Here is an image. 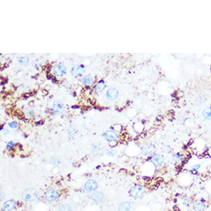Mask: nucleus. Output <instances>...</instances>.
Masks as SVG:
<instances>
[{
  "label": "nucleus",
  "instance_id": "1",
  "mask_svg": "<svg viewBox=\"0 0 211 211\" xmlns=\"http://www.w3.org/2000/svg\"><path fill=\"white\" fill-rule=\"evenodd\" d=\"M38 197L36 190L32 188H29L25 190L22 194V198L23 200L27 202H32L35 201Z\"/></svg>",
  "mask_w": 211,
  "mask_h": 211
},
{
  "label": "nucleus",
  "instance_id": "2",
  "mask_svg": "<svg viewBox=\"0 0 211 211\" xmlns=\"http://www.w3.org/2000/svg\"><path fill=\"white\" fill-rule=\"evenodd\" d=\"M129 194L131 197L134 198H140L144 195V188L141 185H135L130 189Z\"/></svg>",
  "mask_w": 211,
  "mask_h": 211
},
{
  "label": "nucleus",
  "instance_id": "3",
  "mask_svg": "<svg viewBox=\"0 0 211 211\" xmlns=\"http://www.w3.org/2000/svg\"><path fill=\"white\" fill-rule=\"evenodd\" d=\"M141 151L143 155L150 156L153 155L156 151L155 145L151 143H145L141 147Z\"/></svg>",
  "mask_w": 211,
  "mask_h": 211
},
{
  "label": "nucleus",
  "instance_id": "4",
  "mask_svg": "<svg viewBox=\"0 0 211 211\" xmlns=\"http://www.w3.org/2000/svg\"><path fill=\"white\" fill-rule=\"evenodd\" d=\"M150 162L154 164L155 167H160L164 162V157L160 154H154L150 158Z\"/></svg>",
  "mask_w": 211,
  "mask_h": 211
},
{
  "label": "nucleus",
  "instance_id": "5",
  "mask_svg": "<svg viewBox=\"0 0 211 211\" xmlns=\"http://www.w3.org/2000/svg\"><path fill=\"white\" fill-rule=\"evenodd\" d=\"M59 196L58 192L54 189H50L47 191L45 194V198L48 201H53L58 198Z\"/></svg>",
  "mask_w": 211,
  "mask_h": 211
},
{
  "label": "nucleus",
  "instance_id": "6",
  "mask_svg": "<svg viewBox=\"0 0 211 211\" xmlns=\"http://www.w3.org/2000/svg\"><path fill=\"white\" fill-rule=\"evenodd\" d=\"M104 137L106 141L108 142H113L117 141L118 136L117 134L113 130H108L104 134Z\"/></svg>",
  "mask_w": 211,
  "mask_h": 211
},
{
  "label": "nucleus",
  "instance_id": "7",
  "mask_svg": "<svg viewBox=\"0 0 211 211\" xmlns=\"http://www.w3.org/2000/svg\"><path fill=\"white\" fill-rule=\"evenodd\" d=\"M53 73L57 76H61L66 73V67L63 64L58 65L54 67Z\"/></svg>",
  "mask_w": 211,
  "mask_h": 211
},
{
  "label": "nucleus",
  "instance_id": "8",
  "mask_svg": "<svg viewBox=\"0 0 211 211\" xmlns=\"http://www.w3.org/2000/svg\"><path fill=\"white\" fill-rule=\"evenodd\" d=\"M97 187V183L95 180H90L86 182L85 185V188L86 190L88 191H93L95 190Z\"/></svg>",
  "mask_w": 211,
  "mask_h": 211
},
{
  "label": "nucleus",
  "instance_id": "9",
  "mask_svg": "<svg viewBox=\"0 0 211 211\" xmlns=\"http://www.w3.org/2000/svg\"><path fill=\"white\" fill-rule=\"evenodd\" d=\"M118 91L116 88H110L107 92V96L109 100H114L118 96Z\"/></svg>",
  "mask_w": 211,
  "mask_h": 211
},
{
  "label": "nucleus",
  "instance_id": "10",
  "mask_svg": "<svg viewBox=\"0 0 211 211\" xmlns=\"http://www.w3.org/2000/svg\"><path fill=\"white\" fill-rule=\"evenodd\" d=\"M63 106L61 102H55L53 105L52 111L54 113L59 114L63 112Z\"/></svg>",
  "mask_w": 211,
  "mask_h": 211
},
{
  "label": "nucleus",
  "instance_id": "11",
  "mask_svg": "<svg viewBox=\"0 0 211 211\" xmlns=\"http://www.w3.org/2000/svg\"><path fill=\"white\" fill-rule=\"evenodd\" d=\"M14 206L15 203L13 201H7L4 204L3 210L4 211H11L14 208Z\"/></svg>",
  "mask_w": 211,
  "mask_h": 211
},
{
  "label": "nucleus",
  "instance_id": "12",
  "mask_svg": "<svg viewBox=\"0 0 211 211\" xmlns=\"http://www.w3.org/2000/svg\"><path fill=\"white\" fill-rule=\"evenodd\" d=\"M103 194L100 192H96L92 195V199L94 201H95V202L100 203L103 200Z\"/></svg>",
  "mask_w": 211,
  "mask_h": 211
},
{
  "label": "nucleus",
  "instance_id": "13",
  "mask_svg": "<svg viewBox=\"0 0 211 211\" xmlns=\"http://www.w3.org/2000/svg\"><path fill=\"white\" fill-rule=\"evenodd\" d=\"M131 205L128 202H123L120 204L118 208V211H130Z\"/></svg>",
  "mask_w": 211,
  "mask_h": 211
},
{
  "label": "nucleus",
  "instance_id": "14",
  "mask_svg": "<svg viewBox=\"0 0 211 211\" xmlns=\"http://www.w3.org/2000/svg\"><path fill=\"white\" fill-rule=\"evenodd\" d=\"M205 208V205L201 202H197L194 205V210L195 211H204Z\"/></svg>",
  "mask_w": 211,
  "mask_h": 211
},
{
  "label": "nucleus",
  "instance_id": "15",
  "mask_svg": "<svg viewBox=\"0 0 211 211\" xmlns=\"http://www.w3.org/2000/svg\"><path fill=\"white\" fill-rule=\"evenodd\" d=\"M203 114L204 118L207 120H211V108H207L203 112Z\"/></svg>",
  "mask_w": 211,
  "mask_h": 211
},
{
  "label": "nucleus",
  "instance_id": "16",
  "mask_svg": "<svg viewBox=\"0 0 211 211\" xmlns=\"http://www.w3.org/2000/svg\"><path fill=\"white\" fill-rule=\"evenodd\" d=\"M182 159H183V155L179 153L175 154L173 156V160L176 163H180L182 161Z\"/></svg>",
  "mask_w": 211,
  "mask_h": 211
},
{
  "label": "nucleus",
  "instance_id": "17",
  "mask_svg": "<svg viewBox=\"0 0 211 211\" xmlns=\"http://www.w3.org/2000/svg\"><path fill=\"white\" fill-rule=\"evenodd\" d=\"M105 84L103 81H100L98 83V84L96 86V90L98 92H101L105 88Z\"/></svg>",
  "mask_w": 211,
  "mask_h": 211
},
{
  "label": "nucleus",
  "instance_id": "18",
  "mask_svg": "<svg viewBox=\"0 0 211 211\" xmlns=\"http://www.w3.org/2000/svg\"><path fill=\"white\" fill-rule=\"evenodd\" d=\"M92 77L91 75H86L83 78L82 81L86 84L90 85L92 82Z\"/></svg>",
  "mask_w": 211,
  "mask_h": 211
},
{
  "label": "nucleus",
  "instance_id": "19",
  "mask_svg": "<svg viewBox=\"0 0 211 211\" xmlns=\"http://www.w3.org/2000/svg\"><path fill=\"white\" fill-rule=\"evenodd\" d=\"M59 211H73L72 209L69 204H64L61 205L59 208Z\"/></svg>",
  "mask_w": 211,
  "mask_h": 211
},
{
  "label": "nucleus",
  "instance_id": "20",
  "mask_svg": "<svg viewBox=\"0 0 211 211\" xmlns=\"http://www.w3.org/2000/svg\"><path fill=\"white\" fill-rule=\"evenodd\" d=\"M28 61H29V59L26 56L22 57L19 60V63L22 65H26L28 63Z\"/></svg>",
  "mask_w": 211,
  "mask_h": 211
},
{
  "label": "nucleus",
  "instance_id": "21",
  "mask_svg": "<svg viewBox=\"0 0 211 211\" xmlns=\"http://www.w3.org/2000/svg\"><path fill=\"white\" fill-rule=\"evenodd\" d=\"M73 72L74 74H77L79 75V74H80L84 72V70L82 68H81V67H76V68L74 69V70H73Z\"/></svg>",
  "mask_w": 211,
  "mask_h": 211
},
{
  "label": "nucleus",
  "instance_id": "22",
  "mask_svg": "<svg viewBox=\"0 0 211 211\" xmlns=\"http://www.w3.org/2000/svg\"><path fill=\"white\" fill-rule=\"evenodd\" d=\"M201 165L200 164H196L192 166V171H197V170L200 168Z\"/></svg>",
  "mask_w": 211,
  "mask_h": 211
},
{
  "label": "nucleus",
  "instance_id": "23",
  "mask_svg": "<svg viewBox=\"0 0 211 211\" xmlns=\"http://www.w3.org/2000/svg\"><path fill=\"white\" fill-rule=\"evenodd\" d=\"M9 126L11 128H15L17 127L18 124L17 123H16L15 122H11V123H9Z\"/></svg>",
  "mask_w": 211,
  "mask_h": 211
},
{
  "label": "nucleus",
  "instance_id": "24",
  "mask_svg": "<svg viewBox=\"0 0 211 211\" xmlns=\"http://www.w3.org/2000/svg\"><path fill=\"white\" fill-rule=\"evenodd\" d=\"M116 151H114V150H112V151H109L108 153H107L108 155L112 156H114V155H116Z\"/></svg>",
  "mask_w": 211,
  "mask_h": 211
},
{
  "label": "nucleus",
  "instance_id": "25",
  "mask_svg": "<svg viewBox=\"0 0 211 211\" xmlns=\"http://www.w3.org/2000/svg\"><path fill=\"white\" fill-rule=\"evenodd\" d=\"M7 145H8V147H12L13 146V143L12 141H10V142L7 144Z\"/></svg>",
  "mask_w": 211,
  "mask_h": 211
},
{
  "label": "nucleus",
  "instance_id": "26",
  "mask_svg": "<svg viewBox=\"0 0 211 211\" xmlns=\"http://www.w3.org/2000/svg\"><path fill=\"white\" fill-rule=\"evenodd\" d=\"M208 154L210 155V156H211V148H210V149H209V150H208Z\"/></svg>",
  "mask_w": 211,
  "mask_h": 211
},
{
  "label": "nucleus",
  "instance_id": "27",
  "mask_svg": "<svg viewBox=\"0 0 211 211\" xmlns=\"http://www.w3.org/2000/svg\"><path fill=\"white\" fill-rule=\"evenodd\" d=\"M210 108H211V107H210Z\"/></svg>",
  "mask_w": 211,
  "mask_h": 211
}]
</instances>
